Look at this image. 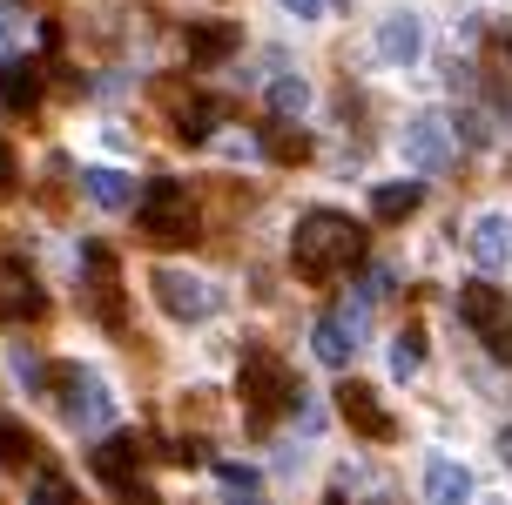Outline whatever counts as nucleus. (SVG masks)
<instances>
[{
    "instance_id": "19",
    "label": "nucleus",
    "mask_w": 512,
    "mask_h": 505,
    "mask_svg": "<svg viewBox=\"0 0 512 505\" xmlns=\"http://www.w3.org/2000/svg\"><path fill=\"white\" fill-rule=\"evenodd\" d=\"M81 189H88V202H102V209H128V202H135V182H128L122 169H88Z\"/></svg>"
},
{
    "instance_id": "23",
    "label": "nucleus",
    "mask_w": 512,
    "mask_h": 505,
    "mask_svg": "<svg viewBox=\"0 0 512 505\" xmlns=\"http://www.w3.org/2000/svg\"><path fill=\"white\" fill-rule=\"evenodd\" d=\"M270 108H277V115H304L310 108V81L304 75H277L270 81Z\"/></svg>"
},
{
    "instance_id": "1",
    "label": "nucleus",
    "mask_w": 512,
    "mask_h": 505,
    "mask_svg": "<svg viewBox=\"0 0 512 505\" xmlns=\"http://www.w3.org/2000/svg\"><path fill=\"white\" fill-rule=\"evenodd\" d=\"M290 263L304 283H337L351 263H364V229L344 209H310L290 236Z\"/></svg>"
},
{
    "instance_id": "18",
    "label": "nucleus",
    "mask_w": 512,
    "mask_h": 505,
    "mask_svg": "<svg viewBox=\"0 0 512 505\" xmlns=\"http://www.w3.org/2000/svg\"><path fill=\"white\" fill-rule=\"evenodd\" d=\"M34 452H41V445H34V431H27L21 418H0V472H27Z\"/></svg>"
},
{
    "instance_id": "32",
    "label": "nucleus",
    "mask_w": 512,
    "mask_h": 505,
    "mask_svg": "<svg viewBox=\"0 0 512 505\" xmlns=\"http://www.w3.org/2000/svg\"><path fill=\"white\" fill-rule=\"evenodd\" d=\"M331 7H344V0H331Z\"/></svg>"
},
{
    "instance_id": "11",
    "label": "nucleus",
    "mask_w": 512,
    "mask_h": 505,
    "mask_svg": "<svg viewBox=\"0 0 512 505\" xmlns=\"http://www.w3.org/2000/svg\"><path fill=\"white\" fill-rule=\"evenodd\" d=\"M236 41H243L236 21H196L189 27V61H196V68H216V61L236 54Z\"/></svg>"
},
{
    "instance_id": "12",
    "label": "nucleus",
    "mask_w": 512,
    "mask_h": 505,
    "mask_svg": "<svg viewBox=\"0 0 512 505\" xmlns=\"http://www.w3.org/2000/svg\"><path fill=\"white\" fill-rule=\"evenodd\" d=\"M216 122H230V101H182L176 108V142H189V149H196V142H209V128Z\"/></svg>"
},
{
    "instance_id": "27",
    "label": "nucleus",
    "mask_w": 512,
    "mask_h": 505,
    "mask_svg": "<svg viewBox=\"0 0 512 505\" xmlns=\"http://www.w3.org/2000/svg\"><path fill=\"white\" fill-rule=\"evenodd\" d=\"M34 492H41V499H68V479H54V472H41V479H34Z\"/></svg>"
},
{
    "instance_id": "29",
    "label": "nucleus",
    "mask_w": 512,
    "mask_h": 505,
    "mask_svg": "<svg viewBox=\"0 0 512 505\" xmlns=\"http://www.w3.org/2000/svg\"><path fill=\"white\" fill-rule=\"evenodd\" d=\"M0 189H14V155L0 149Z\"/></svg>"
},
{
    "instance_id": "7",
    "label": "nucleus",
    "mask_w": 512,
    "mask_h": 505,
    "mask_svg": "<svg viewBox=\"0 0 512 505\" xmlns=\"http://www.w3.org/2000/svg\"><path fill=\"white\" fill-rule=\"evenodd\" d=\"M364 317H371V297L358 290V303H344V310H331V317H317L310 351L324 357V364H351V351H358V337H364Z\"/></svg>"
},
{
    "instance_id": "14",
    "label": "nucleus",
    "mask_w": 512,
    "mask_h": 505,
    "mask_svg": "<svg viewBox=\"0 0 512 505\" xmlns=\"http://www.w3.org/2000/svg\"><path fill=\"white\" fill-rule=\"evenodd\" d=\"M405 149H411V162H418V169H438V162L452 155L445 122H438V115H418V122H411V135H405Z\"/></svg>"
},
{
    "instance_id": "25",
    "label": "nucleus",
    "mask_w": 512,
    "mask_h": 505,
    "mask_svg": "<svg viewBox=\"0 0 512 505\" xmlns=\"http://www.w3.org/2000/svg\"><path fill=\"white\" fill-rule=\"evenodd\" d=\"M459 128H465V142H472V149H486V142H492V122L479 115V108H465V115H459Z\"/></svg>"
},
{
    "instance_id": "16",
    "label": "nucleus",
    "mask_w": 512,
    "mask_h": 505,
    "mask_svg": "<svg viewBox=\"0 0 512 505\" xmlns=\"http://www.w3.org/2000/svg\"><path fill=\"white\" fill-rule=\"evenodd\" d=\"M425 492H432L438 505H459V499H472V472L452 465V458H432V465H425Z\"/></svg>"
},
{
    "instance_id": "24",
    "label": "nucleus",
    "mask_w": 512,
    "mask_h": 505,
    "mask_svg": "<svg viewBox=\"0 0 512 505\" xmlns=\"http://www.w3.org/2000/svg\"><path fill=\"white\" fill-rule=\"evenodd\" d=\"M216 479L230 485V492H243V499H250L256 485H263V479H256V465H236V458H223V465H216Z\"/></svg>"
},
{
    "instance_id": "20",
    "label": "nucleus",
    "mask_w": 512,
    "mask_h": 505,
    "mask_svg": "<svg viewBox=\"0 0 512 505\" xmlns=\"http://www.w3.org/2000/svg\"><path fill=\"white\" fill-rule=\"evenodd\" d=\"M263 149H270V162H283V169H297V162H310V135L290 122H270L263 128Z\"/></svg>"
},
{
    "instance_id": "21",
    "label": "nucleus",
    "mask_w": 512,
    "mask_h": 505,
    "mask_svg": "<svg viewBox=\"0 0 512 505\" xmlns=\"http://www.w3.org/2000/svg\"><path fill=\"white\" fill-rule=\"evenodd\" d=\"M418 364H425V330L405 324L391 337V378H418Z\"/></svg>"
},
{
    "instance_id": "17",
    "label": "nucleus",
    "mask_w": 512,
    "mask_h": 505,
    "mask_svg": "<svg viewBox=\"0 0 512 505\" xmlns=\"http://www.w3.org/2000/svg\"><path fill=\"white\" fill-rule=\"evenodd\" d=\"M418 48H425V34H418L411 14H391V21L378 27V54L384 61H418Z\"/></svg>"
},
{
    "instance_id": "26",
    "label": "nucleus",
    "mask_w": 512,
    "mask_h": 505,
    "mask_svg": "<svg viewBox=\"0 0 512 505\" xmlns=\"http://www.w3.org/2000/svg\"><path fill=\"white\" fill-rule=\"evenodd\" d=\"M162 458H176L182 472H189V465H203V445H196V438H176V445H169Z\"/></svg>"
},
{
    "instance_id": "8",
    "label": "nucleus",
    "mask_w": 512,
    "mask_h": 505,
    "mask_svg": "<svg viewBox=\"0 0 512 505\" xmlns=\"http://www.w3.org/2000/svg\"><path fill=\"white\" fill-rule=\"evenodd\" d=\"M155 303L176 317V324H203L216 310V290L203 277H182V270H155Z\"/></svg>"
},
{
    "instance_id": "13",
    "label": "nucleus",
    "mask_w": 512,
    "mask_h": 505,
    "mask_svg": "<svg viewBox=\"0 0 512 505\" xmlns=\"http://www.w3.org/2000/svg\"><path fill=\"white\" fill-rule=\"evenodd\" d=\"M418 202H425V182H378L371 216L378 223H405V216H418Z\"/></svg>"
},
{
    "instance_id": "6",
    "label": "nucleus",
    "mask_w": 512,
    "mask_h": 505,
    "mask_svg": "<svg viewBox=\"0 0 512 505\" xmlns=\"http://www.w3.org/2000/svg\"><path fill=\"white\" fill-rule=\"evenodd\" d=\"M337 418L358 431V438H371V445H391V438H398V418H391L384 398L371 391V384H358V378L337 384Z\"/></svg>"
},
{
    "instance_id": "28",
    "label": "nucleus",
    "mask_w": 512,
    "mask_h": 505,
    "mask_svg": "<svg viewBox=\"0 0 512 505\" xmlns=\"http://www.w3.org/2000/svg\"><path fill=\"white\" fill-rule=\"evenodd\" d=\"M283 7H290V14H297V21H317V14H324V7H331V0H283Z\"/></svg>"
},
{
    "instance_id": "15",
    "label": "nucleus",
    "mask_w": 512,
    "mask_h": 505,
    "mask_svg": "<svg viewBox=\"0 0 512 505\" xmlns=\"http://www.w3.org/2000/svg\"><path fill=\"white\" fill-rule=\"evenodd\" d=\"M472 256H479L486 270H499L512 256V223L506 216H479V223H472Z\"/></svg>"
},
{
    "instance_id": "31",
    "label": "nucleus",
    "mask_w": 512,
    "mask_h": 505,
    "mask_svg": "<svg viewBox=\"0 0 512 505\" xmlns=\"http://www.w3.org/2000/svg\"><path fill=\"white\" fill-rule=\"evenodd\" d=\"M0 48H7V14H0Z\"/></svg>"
},
{
    "instance_id": "4",
    "label": "nucleus",
    "mask_w": 512,
    "mask_h": 505,
    "mask_svg": "<svg viewBox=\"0 0 512 505\" xmlns=\"http://www.w3.org/2000/svg\"><path fill=\"white\" fill-rule=\"evenodd\" d=\"M459 317L479 330V344H486L499 364H512V303H506V290H492V283H459Z\"/></svg>"
},
{
    "instance_id": "30",
    "label": "nucleus",
    "mask_w": 512,
    "mask_h": 505,
    "mask_svg": "<svg viewBox=\"0 0 512 505\" xmlns=\"http://www.w3.org/2000/svg\"><path fill=\"white\" fill-rule=\"evenodd\" d=\"M499 458H506V465H512V425L499 431Z\"/></svg>"
},
{
    "instance_id": "9",
    "label": "nucleus",
    "mask_w": 512,
    "mask_h": 505,
    "mask_svg": "<svg viewBox=\"0 0 512 505\" xmlns=\"http://www.w3.org/2000/svg\"><path fill=\"white\" fill-rule=\"evenodd\" d=\"M0 108L7 115H34L41 108V68L34 61H0Z\"/></svg>"
},
{
    "instance_id": "2",
    "label": "nucleus",
    "mask_w": 512,
    "mask_h": 505,
    "mask_svg": "<svg viewBox=\"0 0 512 505\" xmlns=\"http://www.w3.org/2000/svg\"><path fill=\"white\" fill-rule=\"evenodd\" d=\"M236 391H243V411H250L256 431L277 425L283 411H297V404H304V391H297V378H290V364H283L277 351H263V344H250V351H243Z\"/></svg>"
},
{
    "instance_id": "10",
    "label": "nucleus",
    "mask_w": 512,
    "mask_h": 505,
    "mask_svg": "<svg viewBox=\"0 0 512 505\" xmlns=\"http://www.w3.org/2000/svg\"><path fill=\"white\" fill-rule=\"evenodd\" d=\"M48 398L61 404V418H68V425H81V418H88V398H95V384L81 378L75 364H48Z\"/></svg>"
},
{
    "instance_id": "3",
    "label": "nucleus",
    "mask_w": 512,
    "mask_h": 505,
    "mask_svg": "<svg viewBox=\"0 0 512 505\" xmlns=\"http://www.w3.org/2000/svg\"><path fill=\"white\" fill-rule=\"evenodd\" d=\"M135 223H142V243L149 250H189L196 243V202H189V189L169 176H155L149 189H142V202H135Z\"/></svg>"
},
{
    "instance_id": "5",
    "label": "nucleus",
    "mask_w": 512,
    "mask_h": 505,
    "mask_svg": "<svg viewBox=\"0 0 512 505\" xmlns=\"http://www.w3.org/2000/svg\"><path fill=\"white\" fill-rule=\"evenodd\" d=\"M142 438L135 431H115V438H102L95 445V479L115 485V492H128V499H149V485H142Z\"/></svg>"
},
{
    "instance_id": "22",
    "label": "nucleus",
    "mask_w": 512,
    "mask_h": 505,
    "mask_svg": "<svg viewBox=\"0 0 512 505\" xmlns=\"http://www.w3.org/2000/svg\"><path fill=\"white\" fill-rule=\"evenodd\" d=\"M0 317H7V324H41V317H48V297H41V290H34V283H14V290H7V297H0Z\"/></svg>"
},
{
    "instance_id": "33",
    "label": "nucleus",
    "mask_w": 512,
    "mask_h": 505,
    "mask_svg": "<svg viewBox=\"0 0 512 505\" xmlns=\"http://www.w3.org/2000/svg\"><path fill=\"white\" fill-rule=\"evenodd\" d=\"M506 48H512V34H506Z\"/></svg>"
}]
</instances>
